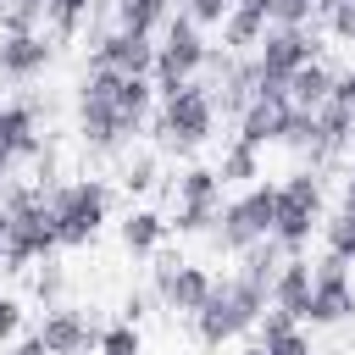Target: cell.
<instances>
[{"instance_id":"obj_1","label":"cell","mask_w":355,"mask_h":355,"mask_svg":"<svg viewBox=\"0 0 355 355\" xmlns=\"http://www.w3.org/2000/svg\"><path fill=\"white\" fill-rule=\"evenodd\" d=\"M6 211H11V244H6V272H28L33 261H50L61 250V233H55V211H50V194L39 183L28 189H11L6 194Z\"/></svg>"},{"instance_id":"obj_2","label":"cell","mask_w":355,"mask_h":355,"mask_svg":"<svg viewBox=\"0 0 355 355\" xmlns=\"http://www.w3.org/2000/svg\"><path fill=\"white\" fill-rule=\"evenodd\" d=\"M266 300H272V294H261V288H255V283H244L239 272H233V277H216V283H211V294H205V305L194 311V333H200V344L222 349L227 338H239L244 327H255V322H261Z\"/></svg>"},{"instance_id":"obj_3","label":"cell","mask_w":355,"mask_h":355,"mask_svg":"<svg viewBox=\"0 0 355 355\" xmlns=\"http://www.w3.org/2000/svg\"><path fill=\"white\" fill-rule=\"evenodd\" d=\"M272 222H277V183H250L239 200H227V205H222V216H216L211 239H216V250L239 255V250H250V244L272 239Z\"/></svg>"},{"instance_id":"obj_4","label":"cell","mask_w":355,"mask_h":355,"mask_svg":"<svg viewBox=\"0 0 355 355\" xmlns=\"http://www.w3.org/2000/svg\"><path fill=\"white\" fill-rule=\"evenodd\" d=\"M116 89H122V72H111V67H89L78 83V133L94 150H116L128 139V128L116 116Z\"/></svg>"},{"instance_id":"obj_5","label":"cell","mask_w":355,"mask_h":355,"mask_svg":"<svg viewBox=\"0 0 355 355\" xmlns=\"http://www.w3.org/2000/svg\"><path fill=\"white\" fill-rule=\"evenodd\" d=\"M161 144L166 150H200L211 133H216V100L189 78L183 89L161 94V122H155Z\"/></svg>"},{"instance_id":"obj_6","label":"cell","mask_w":355,"mask_h":355,"mask_svg":"<svg viewBox=\"0 0 355 355\" xmlns=\"http://www.w3.org/2000/svg\"><path fill=\"white\" fill-rule=\"evenodd\" d=\"M50 211H55L61 250H78V244H89V239L100 233V222H105V211H111V194H105V183L78 178V183H61V189L50 194Z\"/></svg>"},{"instance_id":"obj_7","label":"cell","mask_w":355,"mask_h":355,"mask_svg":"<svg viewBox=\"0 0 355 355\" xmlns=\"http://www.w3.org/2000/svg\"><path fill=\"white\" fill-rule=\"evenodd\" d=\"M211 61V50H205V39H200V22L189 17V11H178L172 22H166V39L155 44V94H172V89H183L200 67Z\"/></svg>"},{"instance_id":"obj_8","label":"cell","mask_w":355,"mask_h":355,"mask_svg":"<svg viewBox=\"0 0 355 355\" xmlns=\"http://www.w3.org/2000/svg\"><path fill=\"white\" fill-rule=\"evenodd\" d=\"M322 227V183L311 172H294L277 183V222H272V239L294 255L311 244V233Z\"/></svg>"},{"instance_id":"obj_9","label":"cell","mask_w":355,"mask_h":355,"mask_svg":"<svg viewBox=\"0 0 355 355\" xmlns=\"http://www.w3.org/2000/svg\"><path fill=\"white\" fill-rule=\"evenodd\" d=\"M344 316H355V283H349V261L344 255H322L316 261V272H311V327H333V322H344Z\"/></svg>"},{"instance_id":"obj_10","label":"cell","mask_w":355,"mask_h":355,"mask_svg":"<svg viewBox=\"0 0 355 355\" xmlns=\"http://www.w3.org/2000/svg\"><path fill=\"white\" fill-rule=\"evenodd\" d=\"M222 216V178L211 166H189L178 178V233H211Z\"/></svg>"},{"instance_id":"obj_11","label":"cell","mask_w":355,"mask_h":355,"mask_svg":"<svg viewBox=\"0 0 355 355\" xmlns=\"http://www.w3.org/2000/svg\"><path fill=\"white\" fill-rule=\"evenodd\" d=\"M89 67H111V72H122V78H150V72H155V44H150V33L111 28L105 39H94Z\"/></svg>"},{"instance_id":"obj_12","label":"cell","mask_w":355,"mask_h":355,"mask_svg":"<svg viewBox=\"0 0 355 355\" xmlns=\"http://www.w3.org/2000/svg\"><path fill=\"white\" fill-rule=\"evenodd\" d=\"M211 272L205 266H189V261H161L155 266V294L166 300V311H178V316H194L200 305H205V294H211Z\"/></svg>"},{"instance_id":"obj_13","label":"cell","mask_w":355,"mask_h":355,"mask_svg":"<svg viewBox=\"0 0 355 355\" xmlns=\"http://www.w3.org/2000/svg\"><path fill=\"white\" fill-rule=\"evenodd\" d=\"M39 338L50 344V355H89V349H100V327L83 311H72V305H50Z\"/></svg>"},{"instance_id":"obj_14","label":"cell","mask_w":355,"mask_h":355,"mask_svg":"<svg viewBox=\"0 0 355 355\" xmlns=\"http://www.w3.org/2000/svg\"><path fill=\"white\" fill-rule=\"evenodd\" d=\"M50 39L44 33H0V78H11V83H28V78H39L44 67H50Z\"/></svg>"},{"instance_id":"obj_15","label":"cell","mask_w":355,"mask_h":355,"mask_svg":"<svg viewBox=\"0 0 355 355\" xmlns=\"http://www.w3.org/2000/svg\"><path fill=\"white\" fill-rule=\"evenodd\" d=\"M288 105H294V100H283V94H255V100L239 111V139L255 144V150L277 144V139H283V116H288Z\"/></svg>"},{"instance_id":"obj_16","label":"cell","mask_w":355,"mask_h":355,"mask_svg":"<svg viewBox=\"0 0 355 355\" xmlns=\"http://www.w3.org/2000/svg\"><path fill=\"white\" fill-rule=\"evenodd\" d=\"M349 133H355V105H344V100H322L316 105V155L311 161H327V155H338L344 144H349Z\"/></svg>"},{"instance_id":"obj_17","label":"cell","mask_w":355,"mask_h":355,"mask_svg":"<svg viewBox=\"0 0 355 355\" xmlns=\"http://www.w3.org/2000/svg\"><path fill=\"white\" fill-rule=\"evenodd\" d=\"M272 305H283L288 316H311V261H300V255H288L283 261V272H277V283H272Z\"/></svg>"},{"instance_id":"obj_18","label":"cell","mask_w":355,"mask_h":355,"mask_svg":"<svg viewBox=\"0 0 355 355\" xmlns=\"http://www.w3.org/2000/svg\"><path fill=\"white\" fill-rule=\"evenodd\" d=\"M283 261H288V250H283L277 239H261V244L239 250V277H244V283H255L261 294H272V283H277Z\"/></svg>"},{"instance_id":"obj_19","label":"cell","mask_w":355,"mask_h":355,"mask_svg":"<svg viewBox=\"0 0 355 355\" xmlns=\"http://www.w3.org/2000/svg\"><path fill=\"white\" fill-rule=\"evenodd\" d=\"M0 128H6V144H11V155H39L44 144H39V111L33 105H17V100H6V111H0Z\"/></svg>"},{"instance_id":"obj_20","label":"cell","mask_w":355,"mask_h":355,"mask_svg":"<svg viewBox=\"0 0 355 355\" xmlns=\"http://www.w3.org/2000/svg\"><path fill=\"white\" fill-rule=\"evenodd\" d=\"M166 216L161 211H128V222H122V250L128 255H155L161 250V239H166Z\"/></svg>"},{"instance_id":"obj_21","label":"cell","mask_w":355,"mask_h":355,"mask_svg":"<svg viewBox=\"0 0 355 355\" xmlns=\"http://www.w3.org/2000/svg\"><path fill=\"white\" fill-rule=\"evenodd\" d=\"M266 28H272V22H266L261 11H250V6H233V11L222 17V44H227L233 55H239V50H255Z\"/></svg>"},{"instance_id":"obj_22","label":"cell","mask_w":355,"mask_h":355,"mask_svg":"<svg viewBox=\"0 0 355 355\" xmlns=\"http://www.w3.org/2000/svg\"><path fill=\"white\" fill-rule=\"evenodd\" d=\"M327 94H333V72H327L322 61H305V67L288 78V100H294V105H305V111H316Z\"/></svg>"},{"instance_id":"obj_23","label":"cell","mask_w":355,"mask_h":355,"mask_svg":"<svg viewBox=\"0 0 355 355\" xmlns=\"http://www.w3.org/2000/svg\"><path fill=\"white\" fill-rule=\"evenodd\" d=\"M172 17V0H116V28L128 33H155Z\"/></svg>"},{"instance_id":"obj_24","label":"cell","mask_w":355,"mask_h":355,"mask_svg":"<svg viewBox=\"0 0 355 355\" xmlns=\"http://www.w3.org/2000/svg\"><path fill=\"white\" fill-rule=\"evenodd\" d=\"M216 178H222V183H255V178H261V150H255V144H244V139H233V144L222 150Z\"/></svg>"},{"instance_id":"obj_25","label":"cell","mask_w":355,"mask_h":355,"mask_svg":"<svg viewBox=\"0 0 355 355\" xmlns=\"http://www.w3.org/2000/svg\"><path fill=\"white\" fill-rule=\"evenodd\" d=\"M277 144L294 150V155H316V111L288 105V116H283V139H277Z\"/></svg>"},{"instance_id":"obj_26","label":"cell","mask_w":355,"mask_h":355,"mask_svg":"<svg viewBox=\"0 0 355 355\" xmlns=\"http://www.w3.org/2000/svg\"><path fill=\"white\" fill-rule=\"evenodd\" d=\"M50 17V0H0V33H33Z\"/></svg>"},{"instance_id":"obj_27","label":"cell","mask_w":355,"mask_h":355,"mask_svg":"<svg viewBox=\"0 0 355 355\" xmlns=\"http://www.w3.org/2000/svg\"><path fill=\"white\" fill-rule=\"evenodd\" d=\"M322 233H327V250H333V255L355 261V205H338V216H327Z\"/></svg>"},{"instance_id":"obj_28","label":"cell","mask_w":355,"mask_h":355,"mask_svg":"<svg viewBox=\"0 0 355 355\" xmlns=\"http://www.w3.org/2000/svg\"><path fill=\"white\" fill-rule=\"evenodd\" d=\"M139 349H144L139 322H111V327H100V349H94V355H139Z\"/></svg>"},{"instance_id":"obj_29","label":"cell","mask_w":355,"mask_h":355,"mask_svg":"<svg viewBox=\"0 0 355 355\" xmlns=\"http://www.w3.org/2000/svg\"><path fill=\"white\" fill-rule=\"evenodd\" d=\"M94 11V0H50V22L55 33H78V22Z\"/></svg>"},{"instance_id":"obj_30","label":"cell","mask_w":355,"mask_h":355,"mask_svg":"<svg viewBox=\"0 0 355 355\" xmlns=\"http://www.w3.org/2000/svg\"><path fill=\"white\" fill-rule=\"evenodd\" d=\"M311 11H316V0H272V22H283V28H305Z\"/></svg>"},{"instance_id":"obj_31","label":"cell","mask_w":355,"mask_h":355,"mask_svg":"<svg viewBox=\"0 0 355 355\" xmlns=\"http://www.w3.org/2000/svg\"><path fill=\"white\" fill-rule=\"evenodd\" d=\"M183 11H189L200 28H222V17L233 11V0H183Z\"/></svg>"},{"instance_id":"obj_32","label":"cell","mask_w":355,"mask_h":355,"mask_svg":"<svg viewBox=\"0 0 355 355\" xmlns=\"http://www.w3.org/2000/svg\"><path fill=\"white\" fill-rule=\"evenodd\" d=\"M255 327H261V344H272V338H283L288 327H300V316H288L283 305H272V311H261V322H255Z\"/></svg>"},{"instance_id":"obj_33","label":"cell","mask_w":355,"mask_h":355,"mask_svg":"<svg viewBox=\"0 0 355 355\" xmlns=\"http://www.w3.org/2000/svg\"><path fill=\"white\" fill-rule=\"evenodd\" d=\"M17 333H22V300L0 294V344H11Z\"/></svg>"},{"instance_id":"obj_34","label":"cell","mask_w":355,"mask_h":355,"mask_svg":"<svg viewBox=\"0 0 355 355\" xmlns=\"http://www.w3.org/2000/svg\"><path fill=\"white\" fill-rule=\"evenodd\" d=\"M327 28H333V39H344V44H355V0H344V6H333V11H327Z\"/></svg>"},{"instance_id":"obj_35","label":"cell","mask_w":355,"mask_h":355,"mask_svg":"<svg viewBox=\"0 0 355 355\" xmlns=\"http://www.w3.org/2000/svg\"><path fill=\"white\" fill-rule=\"evenodd\" d=\"M266 349H272V355H316V349H311V333H300V327H288V333L272 338Z\"/></svg>"},{"instance_id":"obj_36","label":"cell","mask_w":355,"mask_h":355,"mask_svg":"<svg viewBox=\"0 0 355 355\" xmlns=\"http://www.w3.org/2000/svg\"><path fill=\"white\" fill-rule=\"evenodd\" d=\"M61 283H67V277H61V266H50V261H44V272L33 277V288H39V300H55V294H61Z\"/></svg>"},{"instance_id":"obj_37","label":"cell","mask_w":355,"mask_h":355,"mask_svg":"<svg viewBox=\"0 0 355 355\" xmlns=\"http://www.w3.org/2000/svg\"><path fill=\"white\" fill-rule=\"evenodd\" d=\"M150 183H155V161H150V155H139V161L128 166V189H150Z\"/></svg>"},{"instance_id":"obj_38","label":"cell","mask_w":355,"mask_h":355,"mask_svg":"<svg viewBox=\"0 0 355 355\" xmlns=\"http://www.w3.org/2000/svg\"><path fill=\"white\" fill-rule=\"evenodd\" d=\"M6 355H50V344L39 338V333H28V338H11V349Z\"/></svg>"},{"instance_id":"obj_39","label":"cell","mask_w":355,"mask_h":355,"mask_svg":"<svg viewBox=\"0 0 355 355\" xmlns=\"http://www.w3.org/2000/svg\"><path fill=\"white\" fill-rule=\"evenodd\" d=\"M333 100H344V105H355V67L333 78Z\"/></svg>"},{"instance_id":"obj_40","label":"cell","mask_w":355,"mask_h":355,"mask_svg":"<svg viewBox=\"0 0 355 355\" xmlns=\"http://www.w3.org/2000/svg\"><path fill=\"white\" fill-rule=\"evenodd\" d=\"M139 316H144V294H128L122 300V322H139Z\"/></svg>"},{"instance_id":"obj_41","label":"cell","mask_w":355,"mask_h":355,"mask_svg":"<svg viewBox=\"0 0 355 355\" xmlns=\"http://www.w3.org/2000/svg\"><path fill=\"white\" fill-rule=\"evenodd\" d=\"M0 111H6V100H0ZM11 161H17V155H11V144H6V128H0V178H11Z\"/></svg>"},{"instance_id":"obj_42","label":"cell","mask_w":355,"mask_h":355,"mask_svg":"<svg viewBox=\"0 0 355 355\" xmlns=\"http://www.w3.org/2000/svg\"><path fill=\"white\" fill-rule=\"evenodd\" d=\"M6 244H11V211H6V200H0V255H6Z\"/></svg>"},{"instance_id":"obj_43","label":"cell","mask_w":355,"mask_h":355,"mask_svg":"<svg viewBox=\"0 0 355 355\" xmlns=\"http://www.w3.org/2000/svg\"><path fill=\"white\" fill-rule=\"evenodd\" d=\"M233 6H250V11H261V17L272 22V0H233Z\"/></svg>"},{"instance_id":"obj_44","label":"cell","mask_w":355,"mask_h":355,"mask_svg":"<svg viewBox=\"0 0 355 355\" xmlns=\"http://www.w3.org/2000/svg\"><path fill=\"white\" fill-rule=\"evenodd\" d=\"M344 205H355V161H349V178H344Z\"/></svg>"},{"instance_id":"obj_45","label":"cell","mask_w":355,"mask_h":355,"mask_svg":"<svg viewBox=\"0 0 355 355\" xmlns=\"http://www.w3.org/2000/svg\"><path fill=\"white\" fill-rule=\"evenodd\" d=\"M333 6H344V0H316V11H322V17H327V11H333Z\"/></svg>"},{"instance_id":"obj_46","label":"cell","mask_w":355,"mask_h":355,"mask_svg":"<svg viewBox=\"0 0 355 355\" xmlns=\"http://www.w3.org/2000/svg\"><path fill=\"white\" fill-rule=\"evenodd\" d=\"M239 355H272V349H266V344H250V349H239Z\"/></svg>"}]
</instances>
